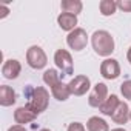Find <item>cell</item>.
Instances as JSON below:
<instances>
[{
    "label": "cell",
    "instance_id": "ac0fdd59",
    "mask_svg": "<svg viewBox=\"0 0 131 131\" xmlns=\"http://www.w3.org/2000/svg\"><path fill=\"white\" fill-rule=\"evenodd\" d=\"M62 77H63V76H60V74L57 73V70H54V68H49V70H46V71L43 73V82H45L49 88H52V86H56L57 83H60V82H62Z\"/></svg>",
    "mask_w": 131,
    "mask_h": 131
},
{
    "label": "cell",
    "instance_id": "9c48e42d",
    "mask_svg": "<svg viewBox=\"0 0 131 131\" xmlns=\"http://www.w3.org/2000/svg\"><path fill=\"white\" fill-rule=\"evenodd\" d=\"M20 71H22V65H20V62L16 60V59L6 60V62L3 63V67H2V74H3V77L8 79V80L17 79L19 74H20Z\"/></svg>",
    "mask_w": 131,
    "mask_h": 131
},
{
    "label": "cell",
    "instance_id": "30bf717a",
    "mask_svg": "<svg viewBox=\"0 0 131 131\" xmlns=\"http://www.w3.org/2000/svg\"><path fill=\"white\" fill-rule=\"evenodd\" d=\"M36 117H37V113H34L28 105H25V106H19V108L14 111V120H16L17 125L29 123V122H32Z\"/></svg>",
    "mask_w": 131,
    "mask_h": 131
},
{
    "label": "cell",
    "instance_id": "5b68a950",
    "mask_svg": "<svg viewBox=\"0 0 131 131\" xmlns=\"http://www.w3.org/2000/svg\"><path fill=\"white\" fill-rule=\"evenodd\" d=\"M67 43L71 49L74 51H82L86 48L88 45V34L83 28H76L74 31H71L67 37Z\"/></svg>",
    "mask_w": 131,
    "mask_h": 131
},
{
    "label": "cell",
    "instance_id": "d6986e66",
    "mask_svg": "<svg viewBox=\"0 0 131 131\" xmlns=\"http://www.w3.org/2000/svg\"><path fill=\"white\" fill-rule=\"evenodd\" d=\"M99 9H100V14L105 17L113 16L117 9V2H114V0H102L99 3Z\"/></svg>",
    "mask_w": 131,
    "mask_h": 131
},
{
    "label": "cell",
    "instance_id": "cb8c5ba5",
    "mask_svg": "<svg viewBox=\"0 0 131 131\" xmlns=\"http://www.w3.org/2000/svg\"><path fill=\"white\" fill-rule=\"evenodd\" d=\"M8 131H26V129H25L23 125H13V126L8 128Z\"/></svg>",
    "mask_w": 131,
    "mask_h": 131
},
{
    "label": "cell",
    "instance_id": "6da1fadb",
    "mask_svg": "<svg viewBox=\"0 0 131 131\" xmlns=\"http://www.w3.org/2000/svg\"><path fill=\"white\" fill-rule=\"evenodd\" d=\"M25 96H26V99H28V103H26V105H28L34 113L40 114V113H43V111L48 108V103H49V93H48L46 88H43V86H28V88L25 90Z\"/></svg>",
    "mask_w": 131,
    "mask_h": 131
},
{
    "label": "cell",
    "instance_id": "8992f818",
    "mask_svg": "<svg viewBox=\"0 0 131 131\" xmlns=\"http://www.w3.org/2000/svg\"><path fill=\"white\" fill-rule=\"evenodd\" d=\"M106 99H108V86L105 83L99 82V83L94 85V88H93V91H91V94L88 97V103L93 108H100V105Z\"/></svg>",
    "mask_w": 131,
    "mask_h": 131
},
{
    "label": "cell",
    "instance_id": "d4e9b609",
    "mask_svg": "<svg viewBox=\"0 0 131 131\" xmlns=\"http://www.w3.org/2000/svg\"><path fill=\"white\" fill-rule=\"evenodd\" d=\"M126 59H128V62H129V65H131V46H129V49H128V52H126Z\"/></svg>",
    "mask_w": 131,
    "mask_h": 131
},
{
    "label": "cell",
    "instance_id": "e0dca14e",
    "mask_svg": "<svg viewBox=\"0 0 131 131\" xmlns=\"http://www.w3.org/2000/svg\"><path fill=\"white\" fill-rule=\"evenodd\" d=\"M60 8L63 13H70V14H74L77 16L79 13H82V8H83V3L80 0H63L60 3Z\"/></svg>",
    "mask_w": 131,
    "mask_h": 131
},
{
    "label": "cell",
    "instance_id": "4fadbf2b",
    "mask_svg": "<svg viewBox=\"0 0 131 131\" xmlns=\"http://www.w3.org/2000/svg\"><path fill=\"white\" fill-rule=\"evenodd\" d=\"M111 119L114 120V123H119V125L126 123L128 119H129V108H128V105H126L125 102H120V103L117 105L116 111L113 113Z\"/></svg>",
    "mask_w": 131,
    "mask_h": 131
},
{
    "label": "cell",
    "instance_id": "ffe728a7",
    "mask_svg": "<svg viewBox=\"0 0 131 131\" xmlns=\"http://www.w3.org/2000/svg\"><path fill=\"white\" fill-rule=\"evenodd\" d=\"M120 93H122V96H123L126 100H131V79L125 80V82L120 85Z\"/></svg>",
    "mask_w": 131,
    "mask_h": 131
},
{
    "label": "cell",
    "instance_id": "9a60e30c",
    "mask_svg": "<svg viewBox=\"0 0 131 131\" xmlns=\"http://www.w3.org/2000/svg\"><path fill=\"white\" fill-rule=\"evenodd\" d=\"M86 129L88 131H110V126H108L106 120H103L102 117L93 116L86 122Z\"/></svg>",
    "mask_w": 131,
    "mask_h": 131
},
{
    "label": "cell",
    "instance_id": "44dd1931",
    "mask_svg": "<svg viewBox=\"0 0 131 131\" xmlns=\"http://www.w3.org/2000/svg\"><path fill=\"white\" fill-rule=\"evenodd\" d=\"M117 8L122 9L123 13H131V0H119Z\"/></svg>",
    "mask_w": 131,
    "mask_h": 131
},
{
    "label": "cell",
    "instance_id": "52a82bcc",
    "mask_svg": "<svg viewBox=\"0 0 131 131\" xmlns=\"http://www.w3.org/2000/svg\"><path fill=\"white\" fill-rule=\"evenodd\" d=\"M100 74L106 80H114L120 76V65L116 59H105L100 65Z\"/></svg>",
    "mask_w": 131,
    "mask_h": 131
},
{
    "label": "cell",
    "instance_id": "277c9868",
    "mask_svg": "<svg viewBox=\"0 0 131 131\" xmlns=\"http://www.w3.org/2000/svg\"><path fill=\"white\" fill-rule=\"evenodd\" d=\"M54 62H56V67L59 68V71L62 73V76L73 74V71H74L73 57L67 49H57L54 54Z\"/></svg>",
    "mask_w": 131,
    "mask_h": 131
},
{
    "label": "cell",
    "instance_id": "7c38bea8",
    "mask_svg": "<svg viewBox=\"0 0 131 131\" xmlns=\"http://www.w3.org/2000/svg\"><path fill=\"white\" fill-rule=\"evenodd\" d=\"M16 100H17V94L11 86H8V85L0 86V105L2 106H11V105L16 103Z\"/></svg>",
    "mask_w": 131,
    "mask_h": 131
},
{
    "label": "cell",
    "instance_id": "4316f807",
    "mask_svg": "<svg viewBox=\"0 0 131 131\" xmlns=\"http://www.w3.org/2000/svg\"><path fill=\"white\" fill-rule=\"evenodd\" d=\"M39 131H51V129H46V128H43V129H39Z\"/></svg>",
    "mask_w": 131,
    "mask_h": 131
},
{
    "label": "cell",
    "instance_id": "603a6c76",
    "mask_svg": "<svg viewBox=\"0 0 131 131\" xmlns=\"http://www.w3.org/2000/svg\"><path fill=\"white\" fill-rule=\"evenodd\" d=\"M0 9H2V14H0V19H5L8 14H9V9L6 5H0Z\"/></svg>",
    "mask_w": 131,
    "mask_h": 131
},
{
    "label": "cell",
    "instance_id": "5bb4252c",
    "mask_svg": "<svg viewBox=\"0 0 131 131\" xmlns=\"http://www.w3.org/2000/svg\"><path fill=\"white\" fill-rule=\"evenodd\" d=\"M120 103V99L116 96V94H111V96H108V99L100 105V108H99V111L103 114V116H113V113L116 111V108H117V105Z\"/></svg>",
    "mask_w": 131,
    "mask_h": 131
},
{
    "label": "cell",
    "instance_id": "8fae6325",
    "mask_svg": "<svg viewBox=\"0 0 131 131\" xmlns=\"http://www.w3.org/2000/svg\"><path fill=\"white\" fill-rule=\"evenodd\" d=\"M57 23L63 31H74L77 28V16L70 14V13H62L57 17Z\"/></svg>",
    "mask_w": 131,
    "mask_h": 131
},
{
    "label": "cell",
    "instance_id": "3957f363",
    "mask_svg": "<svg viewBox=\"0 0 131 131\" xmlns=\"http://www.w3.org/2000/svg\"><path fill=\"white\" fill-rule=\"evenodd\" d=\"M26 62L32 70H43L48 63V57L40 46L32 45L26 51Z\"/></svg>",
    "mask_w": 131,
    "mask_h": 131
},
{
    "label": "cell",
    "instance_id": "ba28073f",
    "mask_svg": "<svg viewBox=\"0 0 131 131\" xmlns=\"http://www.w3.org/2000/svg\"><path fill=\"white\" fill-rule=\"evenodd\" d=\"M68 86H70L71 94H74V96H83V94H86V91H90L91 80L86 76H76L74 79H71V82L68 83Z\"/></svg>",
    "mask_w": 131,
    "mask_h": 131
},
{
    "label": "cell",
    "instance_id": "484cf974",
    "mask_svg": "<svg viewBox=\"0 0 131 131\" xmlns=\"http://www.w3.org/2000/svg\"><path fill=\"white\" fill-rule=\"evenodd\" d=\"M111 131H126L125 128H114V129H111Z\"/></svg>",
    "mask_w": 131,
    "mask_h": 131
},
{
    "label": "cell",
    "instance_id": "83f0119b",
    "mask_svg": "<svg viewBox=\"0 0 131 131\" xmlns=\"http://www.w3.org/2000/svg\"><path fill=\"white\" fill-rule=\"evenodd\" d=\"M129 120H131V110H129Z\"/></svg>",
    "mask_w": 131,
    "mask_h": 131
},
{
    "label": "cell",
    "instance_id": "7402d4cb",
    "mask_svg": "<svg viewBox=\"0 0 131 131\" xmlns=\"http://www.w3.org/2000/svg\"><path fill=\"white\" fill-rule=\"evenodd\" d=\"M67 131H86V129H85L83 123H80V122H73V123H70V126H68Z\"/></svg>",
    "mask_w": 131,
    "mask_h": 131
},
{
    "label": "cell",
    "instance_id": "7a4b0ae2",
    "mask_svg": "<svg viewBox=\"0 0 131 131\" xmlns=\"http://www.w3.org/2000/svg\"><path fill=\"white\" fill-rule=\"evenodd\" d=\"M91 45L96 54H99L100 57H108L114 51V39L105 29L94 31V34L91 36Z\"/></svg>",
    "mask_w": 131,
    "mask_h": 131
},
{
    "label": "cell",
    "instance_id": "2e32d148",
    "mask_svg": "<svg viewBox=\"0 0 131 131\" xmlns=\"http://www.w3.org/2000/svg\"><path fill=\"white\" fill-rule=\"evenodd\" d=\"M51 93H52V96H54L57 100H60V102L68 100V97L71 96V91H70L68 83H63V82H60V83H57L56 86H52V88H51Z\"/></svg>",
    "mask_w": 131,
    "mask_h": 131
}]
</instances>
